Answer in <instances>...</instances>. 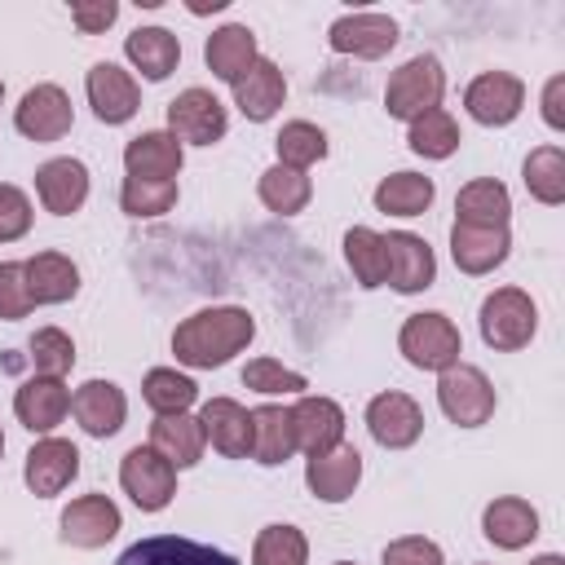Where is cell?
Masks as SVG:
<instances>
[{
    "label": "cell",
    "instance_id": "4fadbf2b",
    "mask_svg": "<svg viewBox=\"0 0 565 565\" xmlns=\"http://www.w3.org/2000/svg\"><path fill=\"white\" fill-rule=\"evenodd\" d=\"M115 565H238L230 552L181 539V534H150L119 552Z\"/></svg>",
    "mask_w": 565,
    "mask_h": 565
},
{
    "label": "cell",
    "instance_id": "603a6c76",
    "mask_svg": "<svg viewBox=\"0 0 565 565\" xmlns=\"http://www.w3.org/2000/svg\"><path fill=\"white\" fill-rule=\"evenodd\" d=\"M35 194H40L44 212L71 216V212H79L84 199H88V168H84L79 159H71V154L40 163V172H35Z\"/></svg>",
    "mask_w": 565,
    "mask_h": 565
},
{
    "label": "cell",
    "instance_id": "1f68e13d",
    "mask_svg": "<svg viewBox=\"0 0 565 565\" xmlns=\"http://www.w3.org/2000/svg\"><path fill=\"white\" fill-rule=\"evenodd\" d=\"M455 212H459V216H455L459 225H508V216H512V194H508L503 181L477 177V181H468V185L459 190Z\"/></svg>",
    "mask_w": 565,
    "mask_h": 565
},
{
    "label": "cell",
    "instance_id": "83f0119b",
    "mask_svg": "<svg viewBox=\"0 0 565 565\" xmlns=\"http://www.w3.org/2000/svg\"><path fill=\"white\" fill-rule=\"evenodd\" d=\"M203 446H207L203 424H199V415H190V411H181V415H159V419L150 424V450H159L172 468H194V463L203 459Z\"/></svg>",
    "mask_w": 565,
    "mask_h": 565
},
{
    "label": "cell",
    "instance_id": "c3c4849f",
    "mask_svg": "<svg viewBox=\"0 0 565 565\" xmlns=\"http://www.w3.org/2000/svg\"><path fill=\"white\" fill-rule=\"evenodd\" d=\"M543 124L547 128H565V75H552L543 84Z\"/></svg>",
    "mask_w": 565,
    "mask_h": 565
},
{
    "label": "cell",
    "instance_id": "8992f818",
    "mask_svg": "<svg viewBox=\"0 0 565 565\" xmlns=\"http://www.w3.org/2000/svg\"><path fill=\"white\" fill-rule=\"evenodd\" d=\"M119 486L141 512H163L172 503V494H177V468L159 450L132 446L124 455V463H119Z\"/></svg>",
    "mask_w": 565,
    "mask_h": 565
},
{
    "label": "cell",
    "instance_id": "681fc988",
    "mask_svg": "<svg viewBox=\"0 0 565 565\" xmlns=\"http://www.w3.org/2000/svg\"><path fill=\"white\" fill-rule=\"evenodd\" d=\"M530 565H565V556H561V552H543V556H534Z\"/></svg>",
    "mask_w": 565,
    "mask_h": 565
},
{
    "label": "cell",
    "instance_id": "6da1fadb",
    "mask_svg": "<svg viewBox=\"0 0 565 565\" xmlns=\"http://www.w3.org/2000/svg\"><path fill=\"white\" fill-rule=\"evenodd\" d=\"M256 335V322L247 309L238 305H212V309H199L190 313L177 331H172V353L181 366H194V371H212V366H225L234 353H243Z\"/></svg>",
    "mask_w": 565,
    "mask_h": 565
},
{
    "label": "cell",
    "instance_id": "44dd1931",
    "mask_svg": "<svg viewBox=\"0 0 565 565\" xmlns=\"http://www.w3.org/2000/svg\"><path fill=\"white\" fill-rule=\"evenodd\" d=\"M203 437L212 441V450H221L225 459H247L252 455V411L238 406L234 397H212L199 411Z\"/></svg>",
    "mask_w": 565,
    "mask_h": 565
},
{
    "label": "cell",
    "instance_id": "74e56055",
    "mask_svg": "<svg viewBox=\"0 0 565 565\" xmlns=\"http://www.w3.org/2000/svg\"><path fill=\"white\" fill-rule=\"evenodd\" d=\"M274 150H278V163H282V168L305 172V168H313L318 159H327V132H322L318 124H309V119H291V124H282V132L274 137Z\"/></svg>",
    "mask_w": 565,
    "mask_h": 565
},
{
    "label": "cell",
    "instance_id": "2e32d148",
    "mask_svg": "<svg viewBox=\"0 0 565 565\" xmlns=\"http://www.w3.org/2000/svg\"><path fill=\"white\" fill-rule=\"evenodd\" d=\"M327 40H331L335 53L375 62V57H384L397 44V22L388 13H344V18L331 22Z\"/></svg>",
    "mask_w": 565,
    "mask_h": 565
},
{
    "label": "cell",
    "instance_id": "f6af8a7d",
    "mask_svg": "<svg viewBox=\"0 0 565 565\" xmlns=\"http://www.w3.org/2000/svg\"><path fill=\"white\" fill-rule=\"evenodd\" d=\"M26 230H31V199L18 185L0 181V243H18Z\"/></svg>",
    "mask_w": 565,
    "mask_h": 565
},
{
    "label": "cell",
    "instance_id": "ffe728a7",
    "mask_svg": "<svg viewBox=\"0 0 565 565\" xmlns=\"http://www.w3.org/2000/svg\"><path fill=\"white\" fill-rule=\"evenodd\" d=\"M291 428H296V450L313 459L344 441V411L331 397H300L291 406Z\"/></svg>",
    "mask_w": 565,
    "mask_h": 565
},
{
    "label": "cell",
    "instance_id": "277c9868",
    "mask_svg": "<svg viewBox=\"0 0 565 565\" xmlns=\"http://www.w3.org/2000/svg\"><path fill=\"white\" fill-rule=\"evenodd\" d=\"M397 349L419 371H446L463 353V335L446 313H411L397 331Z\"/></svg>",
    "mask_w": 565,
    "mask_h": 565
},
{
    "label": "cell",
    "instance_id": "f907efd6",
    "mask_svg": "<svg viewBox=\"0 0 565 565\" xmlns=\"http://www.w3.org/2000/svg\"><path fill=\"white\" fill-rule=\"evenodd\" d=\"M0 455H4V433H0Z\"/></svg>",
    "mask_w": 565,
    "mask_h": 565
},
{
    "label": "cell",
    "instance_id": "ac0fdd59",
    "mask_svg": "<svg viewBox=\"0 0 565 565\" xmlns=\"http://www.w3.org/2000/svg\"><path fill=\"white\" fill-rule=\"evenodd\" d=\"M71 411V388L53 375H31L18 393H13V415L22 428L31 433H53Z\"/></svg>",
    "mask_w": 565,
    "mask_h": 565
},
{
    "label": "cell",
    "instance_id": "3957f363",
    "mask_svg": "<svg viewBox=\"0 0 565 565\" xmlns=\"http://www.w3.org/2000/svg\"><path fill=\"white\" fill-rule=\"evenodd\" d=\"M539 309L521 287H499L481 300V340L499 353H516L534 340Z\"/></svg>",
    "mask_w": 565,
    "mask_h": 565
},
{
    "label": "cell",
    "instance_id": "9c48e42d",
    "mask_svg": "<svg viewBox=\"0 0 565 565\" xmlns=\"http://www.w3.org/2000/svg\"><path fill=\"white\" fill-rule=\"evenodd\" d=\"M521 106H525V84H521L516 75H508V71H481V75L463 88V110H468L477 124H486V128L512 124V119L521 115Z\"/></svg>",
    "mask_w": 565,
    "mask_h": 565
},
{
    "label": "cell",
    "instance_id": "7bdbcfd3",
    "mask_svg": "<svg viewBox=\"0 0 565 565\" xmlns=\"http://www.w3.org/2000/svg\"><path fill=\"white\" fill-rule=\"evenodd\" d=\"M243 384L252 393H305V375L274 362V358H256L243 366Z\"/></svg>",
    "mask_w": 565,
    "mask_h": 565
},
{
    "label": "cell",
    "instance_id": "b9f144b4",
    "mask_svg": "<svg viewBox=\"0 0 565 565\" xmlns=\"http://www.w3.org/2000/svg\"><path fill=\"white\" fill-rule=\"evenodd\" d=\"M31 366H35V375H53V380H62L71 366H75V340L62 331V327H40L35 335H31Z\"/></svg>",
    "mask_w": 565,
    "mask_h": 565
},
{
    "label": "cell",
    "instance_id": "7a4b0ae2",
    "mask_svg": "<svg viewBox=\"0 0 565 565\" xmlns=\"http://www.w3.org/2000/svg\"><path fill=\"white\" fill-rule=\"evenodd\" d=\"M441 93H446V71L433 53H419L411 62H402L393 75H388V88H384V110L393 119H419L428 110L441 106Z\"/></svg>",
    "mask_w": 565,
    "mask_h": 565
},
{
    "label": "cell",
    "instance_id": "5bb4252c",
    "mask_svg": "<svg viewBox=\"0 0 565 565\" xmlns=\"http://www.w3.org/2000/svg\"><path fill=\"white\" fill-rule=\"evenodd\" d=\"M384 252H388V287L393 291L415 296L437 282V256L419 234L393 230V234H384Z\"/></svg>",
    "mask_w": 565,
    "mask_h": 565
},
{
    "label": "cell",
    "instance_id": "e0dca14e",
    "mask_svg": "<svg viewBox=\"0 0 565 565\" xmlns=\"http://www.w3.org/2000/svg\"><path fill=\"white\" fill-rule=\"evenodd\" d=\"M508 252H512L508 225H459V221L450 225V256L472 278L499 269L508 260Z\"/></svg>",
    "mask_w": 565,
    "mask_h": 565
},
{
    "label": "cell",
    "instance_id": "e575fe53",
    "mask_svg": "<svg viewBox=\"0 0 565 565\" xmlns=\"http://www.w3.org/2000/svg\"><path fill=\"white\" fill-rule=\"evenodd\" d=\"M256 194H260V203H265L269 212H278V216H296V212H305V203H309L313 185H309V177H305V172L274 163V168H265V172H260Z\"/></svg>",
    "mask_w": 565,
    "mask_h": 565
},
{
    "label": "cell",
    "instance_id": "f5cc1de1",
    "mask_svg": "<svg viewBox=\"0 0 565 565\" xmlns=\"http://www.w3.org/2000/svg\"><path fill=\"white\" fill-rule=\"evenodd\" d=\"M335 565H349V561H335Z\"/></svg>",
    "mask_w": 565,
    "mask_h": 565
},
{
    "label": "cell",
    "instance_id": "ee69618b",
    "mask_svg": "<svg viewBox=\"0 0 565 565\" xmlns=\"http://www.w3.org/2000/svg\"><path fill=\"white\" fill-rule=\"evenodd\" d=\"M35 309L31 291H26V269L22 260H0V318L4 322H18Z\"/></svg>",
    "mask_w": 565,
    "mask_h": 565
},
{
    "label": "cell",
    "instance_id": "4dcf8cb0",
    "mask_svg": "<svg viewBox=\"0 0 565 565\" xmlns=\"http://www.w3.org/2000/svg\"><path fill=\"white\" fill-rule=\"evenodd\" d=\"M296 450V428H291V406H256L252 411V459L265 468L287 463Z\"/></svg>",
    "mask_w": 565,
    "mask_h": 565
},
{
    "label": "cell",
    "instance_id": "52a82bcc",
    "mask_svg": "<svg viewBox=\"0 0 565 565\" xmlns=\"http://www.w3.org/2000/svg\"><path fill=\"white\" fill-rule=\"evenodd\" d=\"M230 128V115H225V102L207 88H185L168 102V132L177 141H190V146H212L221 141Z\"/></svg>",
    "mask_w": 565,
    "mask_h": 565
},
{
    "label": "cell",
    "instance_id": "d6a6232c",
    "mask_svg": "<svg viewBox=\"0 0 565 565\" xmlns=\"http://www.w3.org/2000/svg\"><path fill=\"white\" fill-rule=\"evenodd\" d=\"M433 177H419V172H393L375 185V212L384 216H424L433 207Z\"/></svg>",
    "mask_w": 565,
    "mask_h": 565
},
{
    "label": "cell",
    "instance_id": "f1b7e54d",
    "mask_svg": "<svg viewBox=\"0 0 565 565\" xmlns=\"http://www.w3.org/2000/svg\"><path fill=\"white\" fill-rule=\"evenodd\" d=\"M22 269H26V291L35 305H62L79 291V269L62 252H35L31 260H22Z\"/></svg>",
    "mask_w": 565,
    "mask_h": 565
},
{
    "label": "cell",
    "instance_id": "836d02e7",
    "mask_svg": "<svg viewBox=\"0 0 565 565\" xmlns=\"http://www.w3.org/2000/svg\"><path fill=\"white\" fill-rule=\"evenodd\" d=\"M344 260L353 269V278L371 291V287H384L388 282V252H384V234L366 230V225H353L344 234Z\"/></svg>",
    "mask_w": 565,
    "mask_h": 565
},
{
    "label": "cell",
    "instance_id": "816d5d0a",
    "mask_svg": "<svg viewBox=\"0 0 565 565\" xmlns=\"http://www.w3.org/2000/svg\"><path fill=\"white\" fill-rule=\"evenodd\" d=\"M0 97H4V84H0Z\"/></svg>",
    "mask_w": 565,
    "mask_h": 565
},
{
    "label": "cell",
    "instance_id": "d590c367",
    "mask_svg": "<svg viewBox=\"0 0 565 565\" xmlns=\"http://www.w3.org/2000/svg\"><path fill=\"white\" fill-rule=\"evenodd\" d=\"M141 397H146V406H150L154 415H181V411L194 406L199 384H194L190 375H181L177 366H154V371H146V380H141Z\"/></svg>",
    "mask_w": 565,
    "mask_h": 565
},
{
    "label": "cell",
    "instance_id": "4316f807",
    "mask_svg": "<svg viewBox=\"0 0 565 565\" xmlns=\"http://www.w3.org/2000/svg\"><path fill=\"white\" fill-rule=\"evenodd\" d=\"M282 97H287V79H282V71H278V62H269V57H256V66L234 84V106H238L252 124L274 119L278 106H282Z\"/></svg>",
    "mask_w": 565,
    "mask_h": 565
},
{
    "label": "cell",
    "instance_id": "8d00e7d4",
    "mask_svg": "<svg viewBox=\"0 0 565 565\" xmlns=\"http://www.w3.org/2000/svg\"><path fill=\"white\" fill-rule=\"evenodd\" d=\"M406 146H411L419 159H450V154L459 150V124H455V115L437 106V110L411 119Z\"/></svg>",
    "mask_w": 565,
    "mask_h": 565
},
{
    "label": "cell",
    "instance_id": "484cf974",
    "mask_svg": "<svg viewBox=\"0 0 565 565\" xmlns=\"http://www.w3.org/2000/svg\"><path fill=\"white\" fill-rule=\"evenodd\" d=\"M181 159H185L181 141L168 128L141 132L124 146V168H128V177H141V181H177Z\"/></svg>",
    "mask_w": 565,
    "mask_h": 565
},
{
    "label": "cell",
    "instance_id": "d4e9b609",
    "mask_svg": "<svg viewBox=\"0 0 565 565\" xmlns=\"http://www.w3.org/2000/svg\"><path fill=\"white\" fill-rule=\"evenodd\" d=\"M256 35L243 26V22H230V26H216L212 35H207V44H203V62H207V71L216 75V79H225L230 88L256 66Z\"/></svg>",
    "mask_w": 565,
    "mask_h": 565
},
{
    "label": "cell",
    "instance_id": "5b68a950",
    "mask_svg": "<svg viewBox=\"0 0 565 565\" xmlns=\"http://www.w3.org/2000/svg\"><path fill=\"white\" fill-rule=\"evenodd\" d=\"M437 402L446 411L450 424L459 428H481L490 415H494V384L486 380L481 366H468V362H455L441 371L437 380Z\"/></svg>",
    "mask_w": 565,
    "mask_h": 565
},
{
    "label": "cell",
    "instance_id": "f546056e",
    "mask_svg": "<svg viewBox=\"0 0 565 565\" xmlns=\"http://www.w3.org/2000/svg\"><path fill=\"white\" fill-rule=\"evenodd\" d=\"M124 53H128V62H132L150 84L168 79V75L177 71V62H181V44H177V35H172L168 26H137V31L124 40Z\"/></svg>",
    "mask_w": 565,
    "mask_h": 565
},
{
    "label": "cell",
    "instance_id": "bcb514c9",
    "mask_svg": "<svg viewBox=\"0 0 565 565\" xmlns=\"http://www.w3.org/2000/svg\"><path fill=\"white\" fill-rule=\"evenodd\" d=\"M384 565H446L441 561V547L424 534H406V539H393L384 547Z\"/></svg>",
    "mask_w": 565,
    "mask_h": 565
},
{
    "label": "cell",
    "instance_id": "30bf717a",
    "mask_svg": "<svg viewBox=\"0 0 565 565\" xmlns=\"http://www.w3.org/2000/svg\"><path fill=\"white\" fill-rule=\"evenodd\" d=\"M366 428L384 450H406L424 433V411H419V402L411 393L388 388V393H375L366 402Z\"/></svg>",
    "mask_w": 565,
    "mask_h": 565
},
{
    "label": "cell",
    "instance_id": "7402d4cb",
    "mask_svg": "<svg viewBox=\"0 0 565 565\" xmlns=\"http://www.w3.org/2000/svg\"><path fill=\"white\" fill-rule=\"evenodd\" d=\"M358 481H362V455H358V446H335V450H327V455H313L309 463H305V486L322 499V503H344L353 490H358Z\"/></svg>",
    "mask_w": 565,
    "mask_h": 565
},
{
    "label": "cell",
    "instance_id": "f35d334b",
    "mask_svg": "<svg viewBox=\"0 0 565 565\" xmlns=\"http://www.w3.org/2000/svg\"><path fill=\"white\" fill-rule=\"evenodd\" d=\"M525 190L539 199V203H547V207H556V203H565V150L561 146H539V150H530V159H525Z\"/></svg>",
    "mask_w": 565,
    "mask_h": 565
},
{
    "label": "cell",
    "instance_id": "ba28073f",
    "mask_svg": "<svg viewBox=\"0 0 565 565\" xmlns=\"http://www.w3.org/2000/svg\"><path fill=\"white\" fill-rule=\"evenodd\" d=\"M71 124H75V110H71L66 88H57V84L26 88L18 110H13V128L26 141H62L71 132Z\"/></svg>",
    "mask_w": 565,
    "mask_h": 565
},
{
    "label": "cell",
    "instance_id": "7c38bea8",
    "mask_svg": "<svg viewBox=\"0 0 565 565\" xmlns=\"http://www.w3.org/2000/svg\"><path fill=\"white\" fill-rule=\"evenodd\" d=\"M84 88H88V106H93V115H97L102 124H128V119L141 110V88H137V79H132L124 66H115V62L88 66Z\"/></svg>",
    "mask_w": 565,
    "mask_h": 565
},
{
    "label": "cell",
    "instance_id": "ab89813d",
    "mask_svg": "<svg viewBox=\"0 0 565 565\" xmlns=\"http://www.w3.org/2000/svg\"><path fill=\"white\" fill-rule=\"evenodd\" d=\"M252 565H309V539L296 525H265L252 543Z\"/></svg>",
    "mask_w": 565,
    "mask_h": 565
},
{
    "label": "cell",
    "instance_id": "cb8c5ba5",
    "mask_svg": "<svg viewBox=\"0 0 565 565\" xmlns=\"http://www.w3.org/2000/svg\"><path fill=\"white\" fill-rule=\"evenodd\" d=\"M481 530H486V539H490L494 547L521 552L525 543L539 539V512H534V503H525V499H516V494H499L494 503H486Z\"/></svg>",
    "mask_w": 565,
    "mask_h": 565
},
{
    "label": "cell",
    "instance_id": "8fae6325",
    "mask_svg": "<svg viewBox=\"0 0 565 565\" xmlns=\"http://www.w3.org/2000/svg\"><path fill=\"white\" fill-rule=\"evenodd\" d=\"M57 525H62L57 534H62L66 547H88L93 552V547H106L124 530V516L106 494H79L62 508Z\"/></svg>",
    "mask_w": 565,
    "mask_h": 565
},
{
    "label": "cell",
    "instance_id": "60d3db41",
    "mask_svg": "<svg viewBox=\"0 0 565 565\" xmlns=\"http://www.w3.org/2000/svg\"><path fill=\"white\" fill-rule=\"evenodd\" d=\"M119 207L128 216H163L177 207V181H141V177H124L119 185Z\"/></svg>",
    "mask_w": 565,
    "mask_h": 565
},
{
    "label": "cell",
    "instance_id": "9a60e30c",
    "mask_svg": "<svg viewBox=\"0 0 565 565\" xmlns=\"http://www.w3.org/2000/svg\"><path fill=\"white\" fill-rule=\"evenodd\" d=\"M22 477H26V490H31V494L53 499V494H62V490L79 477V450H75L66 437H44V441H35V446L26 450Z\"/></svg>",
    "mask_w": 565,
    "mask_h": 565
},
{
    "label": "cell",
    "instance_id": "d6986e66",
    "mask_svg": "<svg viewBox=\"0 0 565 565\" xmlns=\"http://www.w3.org/2000/svg\"><path fill=\"white\" fill-rule=\"evenodd\" d=\"M71 411H75V419H79V428L88 437H115L124 428V419H128V397L110 380H88V384L75 388Z\"/></svg>",
    "mask_w": 565,
    "mask_h": 565
},
{
    "label": "cell",
    "instance_id": "7dc6e473",
    "mask_svg": "<svg viewBox=\"0 0 565 565\" xmlns=\"http://www.w3.org/2000/svg\"><path fill=\"white\" fill-rule=\"evenodd\" d=\"M115 18H119V4H115V0H75V4H71V22H75L84 35H102Z\"/></svg>",
    "mask_w": 565,
    "mask_h": 565
}]
</instances>
